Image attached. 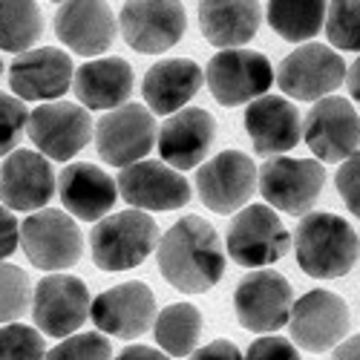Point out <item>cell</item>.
<instances>
[{
	"label": "cell",
	"mask_w": 360,
	"mask_h": 360,
	"mask_svg": "<svg viewBox=\"0 0 360 360\" xmlns=\"http://www.w3.org/2000/svg\"><path fill=\"white\" fill-rule=\"evenodd\" d=\"M323 29L332 46L360 52V0H328Z\"/></svg>",
	"instance_id": "4dcf8cb0"
},
{
	"label": "cell",
	"mask_w": 360,
	"mask_h": 360,
	"mask_svg": "<svg viewBox=\"0 0 360 360\" xmlns=\"http://www.w3.org/2000/svg\"><path fill=\"white\" fill-rule=\"evenodd\" d=\"M58 179L44 153L12 150L0 167V202L12 211H41L55 196Z\"/></svg>",
	"instance_id": "44dd1931"
},
{
	"label": "cell",
	"mask_w": 360,
	"mask_h": 360,
	"mask_svg": "<svg viewBox=\"0 0 360 360\" xmlns=\"http://www.w3.org/2000/svg\"><path fill=\"white\" fill-rule=\"evenodd\" d=\"M118 20L107 0H64L55 15V35L75 55L96 58L115 41Z\"/></svg>",
	"instance_id": "ffe728a7"
},
{
	"label": "cell",
	"mask_w": 360,
	"mask_h": 360,
	"mask_svg": "<svg viewBox=\"0 0 360 360\" xmlns=\"http://www.w3.org/2000/svg\"><path fill=\"white\" fill-rule=\"evenodd\" d=\"M32 285L18 265L0 262V323H15L29 311Z\"/></svg>",
	"instance_id": "1f68e13d"
},
{
	"label": "cell",
	"mask_w": 360,
	"mask_h": 360,
	"mask_svg": "<svg viewBox=\"0 0 360 360\" xmlns=\"http://www.w3.org/2000/svg\"><path fill=\"white\" fill-rule=\"evenodd\" d=\"M303 139L320 162H343L360 150V115L346 98L326 96L309 110Z\"/></svg>",
	"instance_id": "ac0fdd59"
},
{
	"label": "cell",
	"mask_w": 360,
	"mask_h": 360,
	"mask_svg": "<svg viewBox=\"0 0 360 360\" xmlns=\"http://www.w3.org/2000/svg\"><path fill=\"white\" fill-rule=\"evenodd\" d=\"M205 84L217 98V104L222 107L251 104L254 98L271 89L274 67L257 49L231 46V49H219L211 58V64L205 70Z\"/></svg>",
	"instance_id": "277c9868"
},
{
	"label": "cell",
	"mask_w": 360,
	"mask_h": 360,
	"mask_svg": "<svg viewBox=\"0 0 360 360\" xmlns=\"http://www.w3.org/2000/svg\"><path fill=\"white\" fill-rule=\"evenodd\" d=\"M115 360H173L167 352H159L153 346H127Z\"/></svg>",
	"instance_id": "ab89813d"
},
{
	"label": "cell",
	"mask_w": 360,
	"mask_h": 360,
	"mask_svg": "<svg viewBox=\"0 0 360 360\" xmlns=\"http://www.w3.org/2000/svg\"><path fill=\"white\" fill-rule=\"evenodd\" d=\"M153 332H156V343L170 357L193 354L202 335V314L191 303H173L156 314Z\"/></svg>",
	"instance_id": "f1b7e54d"
},
{
	"label": "cell",
	"mask_w": 360,
	"mask_h": 360,
	"mask_svg": "<svg viewBox=\"0 0 360 360\" xmlns=\"http://www.w3.org/2000/svg\"><path fill=\"white\" fill-rule=\"evenodd\" d=\"M245 130L259 156L288 153L303 139V118L300 110L283 96H259L245 110Z\"/></svg>",
	"instance_id": "603a6c76"
},
{
	"label": "cell",
	"mask_w": 360,
	"mask_h": 360,
	"mask_svg": "<svg viewBox=\"0 0 360 360\" xmlns=\"http://www.w3.org/2000/svg\"><path fill=\"white\" fill-rule=\"evenodd\" d=\"M262 23L259 0H199V26L219 49L248 44Z\"/></svg>",
	"instance_id": "484cf974"
},
{
	"label": "cell",
	"mask_w": 360,
	"mask_h": 360,
	"mask_svg": "<svg viewBox=\"0 0 360 360\" xmlns=\"http://www.w3.org/2000/svg\"><path fill=\"white\" fill-rule=\"evenodd\" d=\"M118 193L139 211H176L191 202L188 179L167 162L141 159L118 173Z\"/></svg>",
	"instance_id": "e0dca14e"
},
{
	"label": "cell",
	"mask_w": 360,
	"mask_h": 360,
	"mask_svg": "<svg viewBox=\"0 0 360 360\" xmlns=\"http://www.w3.org/2000/svg\"><path fill=\"white\" fill-rule=\"evenodd\" d=\"M328 0H268V26L288 41L306 44L326 26Z\"/></svg>",
	"instance_id": "83f0119b"
},
{
	"label": "cell",
	"mask_w": 360,
	"mask_h": 360,
	"mask_svg": "<svg viewBox=\"0 0 360 360\" xmlns=\"http://www.w3.org/2000/svg\"><path fill=\"white\" fill-rule=\"evenodd\" d=\"M196 191L202 205L214 214L243 211L245 202L259 191L257 165L239 150H222L211 162L199 165Z\"/></svg>",
	"instance_id": "7c38bea8"
},
{
	"label": "cell",
	"mask_w": 360,
	"mask_h": 360,
	"mask_svg": "<svg viewBox=\"0 0 360 360\" xmlns=\"http://www.w3.org/2000/svg\"><path fill=\"white\" fill-rule=\"evenodd\" d=\"M124 41L141 55H159L185 35V6L179 0H127L118 15Z\"/></svg>",
	"instance_id": "5bb4252c"
},
{
	"label": "cell",
	"mask_w": 360,
	"mask_h": 360,
	"mask_svg": "<svg viewBox=\"0 0 360 360\" xmlns=\"http://www.w3.org/2000/svg\"><path fill=\"white\" fill-rule=\"evenodd\" d=\"M89 288L84 280L70 277V274H52L44 277L32 294V317L38 328L49 338H70L84 326L89 317Z\"/></svg>",
	"instance_id": "2e32d148"
},
{
	"label": "cell",
	"mask_w": 360,
	"mask_h": 360,
	"mask_svg": "<svg viewBox=\"0 0 360 360\" xmlns=\"http://www.w3.org/2000/svg\"><path fill=\"white\" fill-rule=\"evenodd\" d=\"M44 35V15L35 0H0V49L26 52Z\"/></svg>",
	"instance_id": "f546056e"
},
{
	"label": "cell",
	"mask_w": 360,
	"mask_h": 360,
	"mask_svg": "<svg viewBox=\"0 0 360 360\" xmlns=\"http://www.w3.org/2000/svg\"><path fill=\"white\" fill-rule=\"evenodd\" d=\"M349 320L352 317L343 297L326 288H314L300 300H294L291 317H288L291 340L294 346L306 349L311 354H323L346 338Z\"/></svg>",
	"instance_id": "8fae6325"
},
{
	"label": "cell",
	"mask_w": 360,
	"mask_h": 360,
	"mask_svg": "<svg viewBox=\"0 0 360 360\" xmlns=\"http://www.w3.org/2000/svg\"><path fill=\"white\" fill-rule=\"evenodd\" d=\"M44 360H112V346L104 332L70 335L58 343Z\"/></svg>",
	"instance_id": "836d02e7"
},
{
	"label": "cell",
	"mask_w": 360,
	"mask_h": 360,
	"mask_svg": "<svg viewBox=\"0 0 360 360\" xmlns=\"http://www.w3.org/2000/svg\"><path fill=\"white\" fill-rule=\"evenodd\" d=\"M291 248V236L280 222L277 211L268 205L243 207L228 225L225 251L243 268H265L280 262Z\"/></svg>",
	"instance_id": "5b68a950"
},
{
	"label": "cell",
	"mask_w": 360,
	"mask_h": 360,
	"mask_svg": "<svg viewBox=\"0 0 360 360\" xmlns=\"http://www.w3.org/2000/svg\"><path fill=\"white\" fill-rule=\"evenodd\" d=\"M26 130L38 153L52 162H70L93 139V118L81 104L46 101L35 112H29Z\"/></svg>",
	"instance_id": "4fadbf2b"
},
{
	"label": "cell",
	"mask_w": 360,
	"mask_h": 360,
	"mask_svg": "<svg viewBox=\"0 0 360 360\" xmlns=\"http://www.w3.org/2000/svg\"><path fill=\"white\" fill-rule=\"evenodd\" d=\"M346 86H349V93L354 101H360V58L346 70Z\"/></svg>",
	"instance_id": "b9f144b4"
},
{
	"label": "cell",
	"mask_w": 360,
	"mask_h": 360,
	"mask_svg": "<svg viewBox=\"0 0 360 360\" xmlns=\"http://www.w3.org/2000/svg\"><path fill=\"white\" fill-rule=\"evenodd\" d=\"M46 343L35 326H0V360H44Z\"/></svg>",
	"instance_id": "d6a6232c"
},
{
	"label": "cell",
	"mask_w": 360,
	"mask_h": 360,
	"mask_svg": "<svg viewBox=\"0 0 360 360\" xmlns=\"http://www.w3.org/2000/svg\"><path fill=\"white\" fill-rule=\"evenodd\" d=\"M214 139H217V118L202 107H188L173 112L162 124L156 144L162 162H167L176 170H191L211 153Z\"/></svg>",
	"instance_id": "7402d4cb"
},
{
	"label": "cell",
	"mask_w": 360,
	"mask_h": 360,
	"mask_svg": "<svg viewBox=\"0 0 360 360\" xmlns=\"http://www.w3.org/2000/svg\"><path fill=\"white\" fill-rule=\"evenodd\" d=\"M332 360H360V335H354L349 340H340Z\"/></svg>",
	"instance_id": "60d3db41"
},
{
	"label": "cell",
	"mask_w": 360,
	"mask_h": 360,
	"mask_svg": "<svg viewBox=\"0 0 360 360\" xmlns=\"http://www.w3.org/2000/svg\"><path fill=\"white\" fill-rule=\"evenodd\" d=\"M0 75H4V61H0Z\"/></svg>",
	"instance_id": "7bdbcfd3"
},
{
	"label": "cell",
	"mask_w": 360,
	"mask_h": 360,
	"mask_svg": "<svg viewBox=\"0 0 360 360\" xmlns=\"http://www.w3.org/2000/svg\"><path fill=\"white\" fill-rule=\"evenodd\" d=\"M72 89L86 110H115L133 93V67L124 58H96L75 70Z\"/></svg>",
	"instance_id": "4316f807"
},
{
	"label": "cell",
	"mask_w": 360,
	"mask_h": 360,
	"mask_svg": "<svg viewBox=\"0 0 360 360\" xmlns=\"http://www.w3.org/2000/svg\"><path fill=\"white\" fill-rule=\"evenodd\" d=\"M96 147L98 156L112 167H127L133 162H141L153 144L159 141L156 118L141 104H122L115 110H107L101 122L96 124Z\"/></svg>",
	"instance_id": "ba28073f"
},
{
	"label": "cell",
	"mask_w": 360,
	"mask_h": 360,
	"mask_svg": "<svg viewBox=\"0 0 360 360\" xmlns=\"http://www.w3.org/2000/svg\"><path fill=\"white\" fill-rule=\"evenodd\" d=\"M294 251H297V265L309 277L338 280L354 268L360 243L354 228L343 217L311 211L297 225Z\"/></svg>",
	"instance_id": "7a4b0ae2"
},
{
	"label": "cell",
	"mask_w": 360,
	"mask_h": 360,
	"mask_svg": "<svg viewBox=\"0 0 360 360\" xmlns=\"http://www.w3.org/2000/svg\"><path fill=\"white\" fill-rule=\"evenodd\" d=\"M159 248V225L147 211H122L89 233V254L101 271H130Z\"/></svg>",
	"instance_id": "3957f363"
},
{
	"label": "cell",
	"mask_w": 360,
	"mask_h": 360,
	"mask_svg": "<svg viewBox=\"0 0 360 360\" xmlns=\"http://www.w3.org/2000/svg\"><path fill=\"white\" fill-rule=\"evenodd\" d=\"M20 248L26 259L41 271H67L78 265L84 254V239L75 219L55 207H41L20 225Z\"/></svg>",
	"instance_id": "8992f818"
},
{
	"label": "cell",
	"mask_w": 360,
	"mask_h": 360,
	"mask_svg": "<svg viewBox=\"0 0 360 360\" xmlns=\"http://www.w3.org/2000/svg\"><path fill=\"white\" fill-rule=\"evenodd\" d=\"M291 283L277 271H254L239 280L233 291V311L243 328L254 335H271L288 326L291 317Z\"/></svg>",
	"instance_id": "30bf717a"
},
{
	"label": "cell",
	"mask_w": 360,
	"mask_h": 360,
	"mask_svg": "<svg viewBox=\"0 0 360 360\" xmlns=\"http://www.w3.org/2000/svg\"><path fill=\"white\" fill-rule=\"evenodd\" d=\"M222 239L202 217H182L159 239V271L182 294L211 291L225 274Z\"/></svg>",
	"instance_id": "6da1fadb"
},
{
	"label": "cell",
	"mask_w": 360,
	"mask_h": 360,
	"mask_svg": "<svg viewBox=\"0 0 360 360\" xmlns=\"http://www.w3.org/2000/svg\"><path fill=\"white\" fill-rule=\"evenodd\" d=\"M58 193H61L64 207L75 219L98 222L110 214V207L118 199V182H112L98 165L75 162L61 170Z\"/></svg>",
	"instance_id": "cb8c5ba5"
},
{
	"label": "cell",
	"mask_w": 360,
	"mask_h": 360,
	"mask_svg": "<svg viewBox=\"0 0 360 360\" xmlns=\"http://www.w3.org/2000/svg\"><path fill=\"white\" fill-rule=\"evenodd\" d=\"M326 167L314 159H268L259 167V193L265 202L291 217H306L320 199Z\"/></svg>",
	"instance_id": "52a82bcc"
},
{
	"label": "cell",
	"mask_w": 360,
	"mask_h": 360,
	"mask_svg": "<svg viewBox=\"0 0 360 360\" xmlns=\"http://www.w3.org/2000/svg\"><path fill=\"white\" fill-rule=\"evenodd\" d=\"M75 78L72 58L55 46L26 49L15 58L9 84L23 101H58Z\"/></svg>",
	"instance_id": "d6986e66"
},
{
	"label": "cell",
	"mask_w": 360,
	"mask_h": 360,
	"mask_svg": "<svg viewBox=\"0 0 360 360\" xmlns=\"http://www.w3.org/2000/svg\"><path fill=\"white\" fill-rule=\"evenodd\" d=\"M335 182H338V193L343 196L346 207L360 219V150H354L349 159H343Z\"/></svg>",
	"instance_id": "d590c367"
},
{
	"label": "cell",
	"mask_w": 360,
	"mask_h": 360,
	"mask_svg": "<svg viewBox=\"0 0 360 360\" xmlns=\"http://www.w3.org/2000/svg\"><path fill=\"white\" fill-rule=\"evenodd\" d=\"M245 360H303V357H300L297 346H291V340L265 335L248 346Z\"/></svg>",
	"instance_id": "8d00e7d4"
},
{
	"label": "cell",
	"mask_w": 360,
	"mask_h": 360,
	"mask_svg": "<svg viewBox=\"0 0 360 360\" xmlns=\"http://www.w3.org/2000/svg\"><path fill=\"white\" fill-rule=\"evenodd\" d=\"M89 317H93V323L104 335L122 338V340H136L144 332H150L156 323V294H153V288L139 280L122 283L115 288L101 291L93 300Z\"/></svg>",
	"instance_id": "9a60e30c"
},
{
	"label": "cell",
	"mask_w": 360,
	"mask_h": 360,
	"mask_svg": "<svg viewBox=\"0 0 360 360\" xmlns=\"http://www.w3.org/2000/svg\"><path fill=\"white\" fill-rule=\"evenodd\" d=\"M191 360H245V357L231 340H214L211 346H202L199 352H193Z\"/></svg>",
	"instance_id": "f35d334b"
},
{
	"label": "cell",
	"mask_w": 360,
	"mask_h": 360,
	"mask_svg": "<svg viewBox=\"0 0 360 360\" xmlns=\"http://www.w3.org/2000/svg\"><path fill=\"white\" fill-rule=\"evenodd\" d=\"M26 124H29V112L23 107V98L0 93V156H9L20 144Z\"/></svg>",
	"instance_id": "e575fe53"
},
{
	"label": "cell",
	"mask_w": 360,
	"mask_h": 360,
	"mask_svg": "<svg viewBox=\"0 0 360 360\" xmlns=\"http://www.w3.org/2000/svg\"><path fill=\"white\" fill-rule=\"evenodd\" d=\"M346 64L338 49L323 44H303L277 67V86L297 101H320L346 81Z\"/></svg>",
	"instance_id": "9c48e42d"
},
{
	"label": "cell",
	"mask_w": 360,
	"mask_h": 360,
	"mask_svg": "<svg viewBox=\"0 0 360 360\" xmlns=\"http://www.w3.org/2000/svg\"><path fill=\"white\" fill-rule=\"evenodd\" d=\"M18 245H20V225L9 207L0 205V262L12 257Z\"/></svg>",
	"instance_id": "74e56055"
},
{
	"label": "cell",
	"mask_w": 360,
	"mask_h": 360,
	"mask_svg": "<svg viewBox=\"0 0 360 360\" xmlns=\"http://www.w3.org/2000/svg\"><path fill=\"white\" fill-rule=\"evenodd\" d=\"M205 84V72L191 58H167L147 70L141 81L144 101L156 115H173L182 110Z\"/></svg>",
	"instance_id": "d4e9b609"
}]
</instances>
